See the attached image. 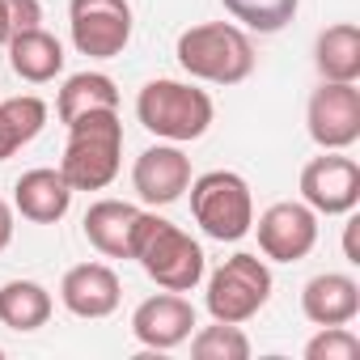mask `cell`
Wrapping results in <instances>:
<instances>
[{"instance_id":"cell-5","label":"cell","mask_w":360,"mask_h":360,"mask_svg":"<svg viewBox=\"0 0 360 360\" xmlns=\"http://www.w3.org/2000/svg\"><path fill=\"white\" fill-rule=\"evenodd\" d=\"M191 217L212 242H242L255 229L250 183L233 169H208L191 178Z\"/></svg>"},{"instance_id":"cell-24","label":"cell","mask_w":360,"mask_h":360,"mask_svg":"<svg viewBox=\"0 0 360 360\" xmlns=\"http://www.w3.org/2000/svg\"><path fill=\"white\" fill-rule=\"evenodd\" d=\"M360 339L347 326H318V335L305 343V360H356Z\"/></svg>"},{"instance_id":"cell-25","label":"cell","mask_w":360,"mask_h":360,"mask_svg":"<svg viewBox=\"0 0 360 360\" xmlns=\"http://www.w3.org/2000/svg\"><path fill=\"white\" fill-rule=\"evenodd\" d=\"M43 22L39 0H0V43H9L22 30H34Z\"/></svg>"},{"instance_id":"cell-8","label":"cell","mask_w":360,"mask_h":360,"mask_svg":"<svg viewBox=\"0 0 360 360\" xmlns=\"http://www.w3.org/2000/svg\"><path fill=\"white\" fill-rule=\"evenodd\" d=\"M301 204L318 217H347L360 204V165L339 157V148H326L301 169Z\"/></svg>"},{"instance_id":"cell-23","label":"cell","mask_w":360,"mask_h":360,"mask_svg":"<svg viewBox=\"0 0 360 360\" xmlns=\"http://www.w3.org/2000/svg\"><path fill=\"white\" fill-rule=\"evenodd\" d=\"M191 356L195 360H246L250 339L242 335L238 322H212V326L191 335Z\"/></svg>"},{"instance_id":"cell-28","label":"cell","mask_w":360,"mask_h":360,"mask_svg":"<svg viewBox=\"0 0 360 360\" xmlns=\"http://www.w3.org/2000/svg\"><path fill=\"white\" fill-rule=\"evenodd\" d=\"M0 356H5V347H0Z\"/></svg>"},{"instance_id":"cell-9","label":"cell","mask_w":360,"mask_h":360,"mask_svg":"<svg viewBox=\"0 0 360 360\" xmlns=\"http://www.w3.org/2000/svg\"><path fill=\"white\" fill-rule=\"evenodd\" d=\"M305 123L318 148H352L360 140V89L356 81H322L305 106Z\"/></svg>"},{"instance_id":"cell-15","label":"cell","mask_w":360,"mask_h":360,"mask_svg":"<svg viewBox=\"0 0 360 360\" xmlns=\"http://www.w3.org/2000/svg\"><path fill=\"white\" fill-rule=\"evenodd\" d=\"M68 204H72V187H68V178L60 169H26L18 178V187H13V208L34 221V225H56L68 217Z\"/></svg>"},{"instance_id":"cell-14","label":"cell","mask_w":360,"mask_h":360,"mask_svg":"<svg viewBox=\"0 0 360 360\" xmlns=\"http://www.w3.org/2000/svg\"><path fill=\"white\" fill-rule=\"evenodd\" d=\"M301 314L314 326H347L360 314V284L343 271H322L301 288Z\"/></svg>"},{"instance_id":"cell-22","label":"cell","mask_w":360,"mask_h":360,"mask_svg":"<svg viewBox=\"0 0 360 360\" xmlns=\"http://www.w3.org/2000/svg\"><path fill=\"white\" fill-rule=\"evenodd\" d=\"M221 5L246 30H255V34H280L297 18L301 0H221Z\"/></svg>"},{"instance_id":"cell-20","label":"cell","mask_w":360,"mask_h":360,"mask_svg":"<svg viewBox=\"0 0 360 360\" xmlns=\"http://www.w3.org/2000/svg\"><path fill=\"white\" fill-rule=\"evenodd\" d=\"M47 127V102L34 94L22 98H5L0 102V161L22 153L30 140H39V131Z\"/></svg>"},{"instance_id":"cell-26","label":"cell","mask_w":360,"mask_h":360,"mask_svg":"<svg viewBox=\"0 0 360 360\" xmlns=\"http://www.w3.org/2000/svg\"><path fill=\"white\" fill-rule=\"evenodd\" d=\"M356 225H360L356 217L343 225V259H347V263H360V250H356Z\"/></svg>"},{"instance_id":"cell-7","label":"cell","mask_w":360,"mask_h":360,"mask_svg":"<svg viewBox=\"0 0 360 360\" xmlns=\"http://www.w3.org/2000/svg\"><path fill=\"white\" fill-rule=\"evenodd\" d=\"M72 47L89 60H115L131 43V5L127 0H68Z\"/></svg>"},{"instance_id":"cell-11","label":"cell","mask_w":360,"mask_h":360,"mask_svg":"<svg viewBox=\"0 0 360 360\" xmlns=\"http://www.w3.org/2000/svg\"><path fill=\"white\" fill-rule=\"evenodd\" d=\"M131 187L148 208H165L174 200H183L191 187V157L169 140L144 148L131 165Z\"/></svg>"},{"instance_id":"cell-10","label":"cell","mask_w":360,"mask_h":360,"mask_svg":"<svg viewBox=\"0 0 360 360\" xmlns=\"http://www.w3.org/2000/svg\"><path fill=\"white\" fill-rule=\"evenodd\" d=\"M318 246V212L301 200H280L259 217V250L276 263H301Z\"/></svg>"},{"instance_id":"cell-3","label":"cell","mask_w":360,"mask_h":360,"mask_svg":"<svg viewBox=\"0 0 360 360\" xmlns=\"http://www.w3.org/2000/svg\"><path fill=\"white\" fill-rule=\"evenodd\" d=\"M174 56L187 77L212 81V85H238L255 72V43L233 22H204L183 30Z\"/></svg>"},{"instance_id":"cell-4","label":"cell","mask_w":360,"mask_h":360,"mask_svg":"<svg viewBox=\"0 0 360 360\" xmlns=\"http://www.w3.org/2000/svg\"><path fill=\"white\" fill-rule=\"evenodd\" d=\"M212 98L204 89H195L191 81H148L140 94H136V119L144 123V131H153L157 140H169V144H187V140H200L208 127H212Z\"/></svg>"},{"instance_id":"cell-21","label":"cell","mask_w":360,"mask_h":360,"mask_svg":"<svg viewBox=\"0 0 360 360\" xmlns=\"http://www.w3.org/2000/svg\"><path fill=\"white\" fill-rule=\"evenodd\" d=\"M56 110H60V123H72L77 115H89V110H119V89L106 72H77L64 81Z\"/></svg>"},{"instance_id":"cell-18","label":"cell","mask_w":360,"mask_h":360,"mask_svg":"<svg viewBox=\"0 0 360 360\" xmlns=\"http://www.w3.org/2000/svg\"><path fill=\"white\" fill-rule=\"evenodd\" d=\"M314 64L322 81H360V30L352 22H335L314 43Z\"/></svg>"},{"instance_id":"cell-13","label":"cell","mask_w":360,"mask_h":360,"mask_svg":"<svg viewBox=\"0 0 360 360\" xmlns=\"http://www.w3.org/2000/svg\"><path fill=\"white\" fill-rule=\"evenodd\" d=\"M123 284L106 263H77L60 280V301L77 318H110L119 309Z\"/></svg>"},{"instance_id":"cell-2","label":"cell","mask_w":360,"mask_h":360,"mask_svg":"<svg viewBox=\"0 0 360 360\" xmlns=\"http://www.w3.org/2000/svg\"><path fill=\"white\" fill-rule=\"evenodd\" d=\"M131 259L144 267V276L157 288H169V292H191L204 280L200 242L157 212H140L136 233H131Z\"/></svg>"},{"instance_id":"cell-1","label":"cell","mask_w":360,"mask_h":360,"mask_svg":"<svg viewBox=\"0 0 360 360\" xmlns=\"http://www.w3.org/2000/svg\"><path fill=\"white\" fill-rule=\"evenodd\" d=\"M123 161V123L119 110H89L68 123V144L60 174L72 191H106Z\"/></svg>"},{"instance_id":"cell-6","label":"cell","mask_w":360,"mask_h":360,"mask_svg":"<svg viewBox=\"0 0 360 360\" xmlns=\"http://www.w3.org/2000/svg\"><path fill=\"white\" fill-rule=\"evenodd\" d=\"M271 301V267L259 255H233L225 259L208 280V314L212 322H250Z\"/></svg>"},{"instance_id":"cell-12","label":"cell","mask_w":360,"mask_h":360,"mask_svg":"<svg viewBox=\"0 0 360 360\" xmlns=\"http://www.w3.org/2000/svg\"><path fill=\"white\" fill-rule=\"evenodd\" d=\"M191 330H195V305L183 292H169V288L140 301L131 314V335L153 352H169L178 343H187Z\"/></svg>"},{"instance_id":"cell-27","label":"cell","mask_w":360,"mask_h":360,"mask_svg":"<svg viewBox=\"0 0 360 360\" xmlns=\"http://www.w3.org/2000/svg\"><path fill=\"white\" fill-rule=\"evenodd\" d=\"M9 242H13V208L0 200V250H5Z\"/></svg>"},{"instance_id":"cell-17","label":"cell","mask_w":360,"mask_h":360,"mask_svg":"<svg viewBox=\"0 0 360 360\" xmlns=\"http://www.w3.org/2000/svg\"><path fill=\"white\" fill-rule=\"evenodd\" d=\"M9 68L30 85H47V81H56L64 72V47L43 26L22 30V34L9 39Z\"/></svg>"},{"instance_id":"cell-19","label":"cell","mask_w":360,"mask_h":360,"mask_svg":"<svg viewBox=\"0 0 360 360\" xmlns=\"http://www.w3.org/2000/svg\"><path fill=\"white\" fill-rule=\"evenodd\" d=\"M51 309H56V301L39 280H9L0 288V322L9 330H22V335L39 330V326H47Z\"/></svg>"},{"instance_id":"cell-16","label":"cell","mask_w":360,"mask_h":360,"mask_svg":"<svg viewBox=\"0 0 360 360\" xmlns=\"http://www.w3.org/2000/svg\"><path fill=\"white\" fill-rule=\"evenodd\" d=\"M140 208L123 204V200H98L85 212V238L94 250H102L106 259H131V233H136Z\"/></svg>"}]
</instances>
